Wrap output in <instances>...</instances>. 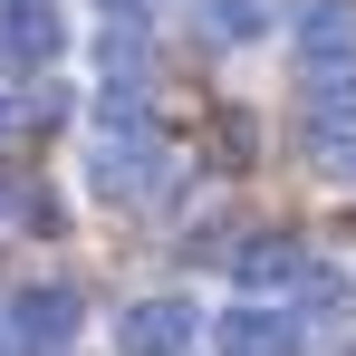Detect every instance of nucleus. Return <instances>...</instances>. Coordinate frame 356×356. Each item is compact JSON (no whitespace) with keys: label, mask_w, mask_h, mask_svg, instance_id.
Returning <instances> with one entry per match:
<instances>
[{"label":"nucleus","mask_w":356,"mask_h":356,"mask_svg":"<svg viewBox=\"0 0 356 356\" xmlns=\"http://www.w3.org/2000/svg\"><path fill=\"white\" fill-rule=\"evenodd\" d=\"M193 337V298H145L125 308V356H174Z\"/></svg>","instance_id":"f257e3e1"},{"label":"nucleus","mask_w":356,"mask_h":356,"mask_svg":"<svg viewBox=\"0 0 356 356\" xmlns=\"http://www.w3.org/2000/svg\"><path fill=\"white\" fill-rule=\"evenodd\" d=\"M67 327H77V298L67 289H29L19 308H10V337H19V347H58Z\"/></svg>","instance_id":"f03ea898"},{"label":"nucleus","mask_w":356,"mask_h":356,"mask_svg":"<svg viewBox=\"0 0 356 356\" xmlns=\"http://www.w3.org/2000/svg\"><path fill=\"white\" fill-rule=\"evenodd\" d=\"M298 39H308V67H347L356 58V10L347 0H318V10L298 19Z\"/></svg>","instance_id":"7ed1b4c3"},{"label":"nucleus","mask_w":356,"mask_h":356,"mask_svg":"<svg viewBox=\"0 0 356 356\" xmlns=\"http://www.w3.org/2000/svg\"><path fill=\"white\" fill-rule=\"evenodd\" d=\"M212 337H222V356H298L289 347V318H270V308H232Z\"/></svg>","instance_id":"20e7f679"},{"label":"nucleus","mask_w":356,"mask_h":356,"mask_svg":"<svg viewBox=\"0 0 356 356\" xmlns=\"http://www.w3.org/2000/svg\"><path fill=\"white\" fill-rule=\"evenodd\" d=\"M241 280H250V289H289V280H308V260H298L289 232H260L250 250H241Z\"/></svg>","instance_id":"39448f33"},{"label":"nucleus","mask_w":356,"mask_h":356,"mask_svg":"<svg viewBox=\"0 0 356 356\" xmlns=\"http://www.w3.org/2000/svg\"><path fill=\"white\" fill-rule=\"evenodd\" d=\"M308 106H318V125H356V58L347 67H308Z\"/></svg>","instance_id":"423d86ee"},{"label":"nucleus","mask_w":356,"mask_h":356,"mask_svg":"<svg viewBox=\"0 0 356 356\" xmlns=\"http://www.w3.org/2000/svg\"><path fill=\"white\" fill-rule=\"evenodd\" d=\"M298 318H318V327H347V318H356V289H347V280H308Z\"/></svg>","instance_id":"0eeeda50"},{"label":"nucleus","mask_w":356,"mask_h":356,"mask_svg":"<svg viewBox=\"0 0 356 356\" xmlns=\"http://www.w3.org/2000/svg\"><path fill=\"white\" fill-rule=\"evenodd\" d=\"M97 67H106L116 87H135V77H145V49H135L125 29H106V39H97Z\"/></svg>","instance_id":"6e6552de"},{"label":"nucleus","mask_w":356,"mask_h":356,"mask_svg":"<svg viewBox=\"0 0 356 356\" xmlns=\"http://www.w3.org/2000/svg\"><path fill=\"white\" fill-rule=\"evenodd\" d=\"M260 29V0H212V39H250Z\"/></svg>","instance_id":"1a4fd4ad"},{"label":"nucleus","mask_w":356,"mask_h":356,"mask_svg":"<svg viewBox=\"0 0 356 356\" xmlns=\"http://www.w3.org/2000/svg\"><path fill=\"white\" fill-rule=\"evenodd\" d=\"M106 10H164V0H106Z\"/></svg>","instance_id":"9d476101"}]
</instances>
